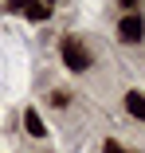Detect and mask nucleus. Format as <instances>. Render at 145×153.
<instances>
[{"mask_svg": "<svg viewBox=\"0 0 145 153\" xmlns=\"http://www.w3.org/2000/svg\"><path fill=\"white\" fill-rule=\"evenodd\" d=\"M59 55H63V67L75 71V75H86V71H90V63H94L90 47H86L78 36H63V39H59Z\"/></svg>", "mask_w": 145, "mask_h": 153, "instance_id": "1", "label": "nucleus"}, {"mask_svg": "<svg viewBox=\"0 0 145 153\" xmlns=\"http://www.w3.org/2000/svg\"><path fill=\"white\" fill-rule=\"evenodd\" d=\"M114 32H118V39H122L126 47H137V43L145 39V16H141V12H126Z\"/></svg>", "mask_w": 145, "mask_h": 153, "instance_id": "2", "label": "nucleus"}, {"mask_svg": "<svg viewBox=\"0 0 145 153\" xmlns=\"http://www.w3.org/2000/svg\"><path fill=\"white\" fill-rule=\"evenodd\" d=\"M8 12L24 16V20H36V24H47L51 20V8L43 0H8Z\"/></svg>", "mask_w": 145, "mask_h": 153, "instance_id": "3", "label": "nucleus"}, {"mask_svg": "<svg viewBox=\"0 0 145 153\" xmlns=\"http://www.w3.org/2000/svg\"><path fill=\"white\" fill-rule=\"evenodd\" d=\"M126 114L137 118V122H145V94H141V90H129V94H126Z\"/></svg>", "mask_w": 145, "mask_h": 153, "instance_id": "4", "label": "nucleus"}, {"mask_svg": "<svg viewBox=\"0 0 145 153\" xmlns=\"http://www.w3.org/2000/svg\"><path fill=\"white\" fill-rule=\"evenodd\" d=\"M24 126H27V137H47V126H43V118L36 114V110H24Z\"/></svg>", "mask_w": 145, "mask_h": 153, "instance_id": "5", "label": "nucleus"}, {"mask_svg": "<svg viewBox=\"0 0 145 153\" xmlns=\"http://www.w3.org/2000/svg\"><path fill=\"white\" fill-rule=\"evenodd\" d=\"M51 106L67 110V106H71V94H67V90H51Z\"/></svg>", "mask_w": 145, "mask_h": 153, "instance_id": "6", "label": "nucleus"}, {"mask_svg": "<svg viewBox=\"0 0 145 153\" xmlns=\"http://www.w3.org/2000/svg\"><path fill=\"white\" fill-rule=\"evenodd\" d=\"M102 153H129V149H126L118 137H106V141H102Z\"/></svg>", "mask_w": 145, "mask_h": 153, "instance_id": "7", "label": "nucleus"}, {"mask_svg": "<svg viewBox=\"0 0 145 153\" xmlns=\"http://www.w3.org/2000/svg\"><path fill=\"white\" fill-rule=\"evenodd\" d=\"M118 4H122V8H129V12H137V8H141V0H118Z\"/></svg>", "mask_w": 145, "mask_h": 153, "instance_id": "8", "label": "nucleus"}, {"mask_svg": "<svg viewBox=\"0 0 145 153\" xmlns=\"http://www.w3.org/2000/svg\"><path fill=\"white\" fill-rule=\"evenodd\" d=\"M43 4H47V8H51V4H55V0H43Z\"/></svg>", "mask_w": 145, "mask_h": 153, "instance_id": "9", "label": "nucleus"}]
</instances>
